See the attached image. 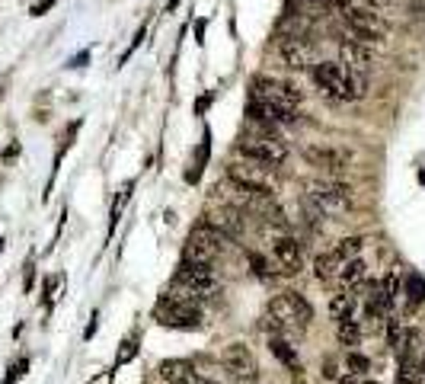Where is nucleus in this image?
<instances>
[{
	"label": "nucleus",
	"mask_w": 425,
	"mask_h": 384,
	"mask_svg": "<svg viewBox=\"0 0 425 384\" xmlns=\"http://www.w3.org/2000/svg\"><path fill=\"white\" fill-rule=\"evenodd\" d=\"M310 77H314L317 90L323 97L336 99V103H355V99H362L368 93V77L342 68L339 61H317L310 68Z\"/></svg>",
	"instance_id": "1"
},
{
	"label": "nucleus",
	"mask_w": 425,
	"mask_h": 384,
	"mask_svg": "<svg viewBox=\"0 0 425 384\" xmlns=\"http://www.w3.org/2000/svg\"><path fill=\"white\" fill-rule=\"evenodd\" d=\"M310 321H314V307L300 292H281L265 311V323L272 336H298L310 327Z\"/></svg>",
	"instance_id": "2"
},
{
	"label": "nucleus",
	"mask_w": 425,
	"mask_h": 384,
	"mask_svg": "<svg viewBox=\"0 0 425 384\" xmlns=\"http://www.w3.org/2000/svg\"><path fill=\"white\" fill-rule=\"evenodd\" d=\"M355 205V192H352L349 182L339 180H317L307 186L304 196V209L314 218L323 215H345V211Z\"/></svg>",
	"instance_id": "3"
},
{
	"label": "nucleus",
	"mask_w": 425,
	"mask_h": 384,
	"mask_svg": "<svg viewBox=\"0 0 425 384\" xmlns=\"http://www.w3.org/2000/svg\"><path fill=\"white\" fill-rule=\"evenodd\" d=\"M221 282L215 275V266H202V263H192V259H182L179 269L173 275V288L170 292L182 295L189 301H208L217 295Z\"/></svg>",
	"instance_id": "4"
},
{
	"label": "nucleus",
	"mask_w": 425,
	"mask_h": 384,
	"mask_svg": "<svg viewBox=\"0 0 425 384\" xmlns=\"http://www.w3.org/2000/svg\"><path fill=\"white\" fill-rule=\"evenodd\" d=\"M153 321L170 330H198L202 327V311H198V301H189L176 292H167L153 304Z\"/></svg>",
	"instance_id": "5"
},
{
	"label": "nucleus",
	"mask_w": 425,
	"mask_h": 384,
	"mask_svg": "<svg viewBox=\"0 0 425 384\" xmlns=\"http://www.w3.org/2000/svg\"><path fill=\"white\" fill-rule=\"evenodd\" d=\"M342 23H345L352 39L368 45V49L371 45H383V39L391 32V23L383 20V13H377V10H371V7H362V4L342 10Z\"/></svg>",
	"instance_id": "6"
},
{
	"label": "nucleus",
	"mask_w": 425,
	"mask_h": 384,
	"mask_svg": "<svg viewBox=\"0 0 425 384\" xmlns=\"http://www.w3.org/2000/svg\"><path fill=\"white\" fill-rule=\"evenodd\" d=\"M230 244H234V240L224 237L221 230H215L205 221H198L196 228H192V234H189V240H186V253H182V259H192V263H202V266H215L217 259L230 250Z\"/></svg>",
	"instance_id": "7"
},
{
	"label": "nucleus",
	"mask_w": 425,
	"mask_h": 384,
	"mask_svg": "<svg viewBox=\"0 0 425 384\" xmlns=\"http://www.w3.org/2000/svg\"><path fill=\"white\" fill-rule=\"evenodd\" d=\"M227 180L234 182V186L253 192V196H259V199H275L272 167H262V163H253V161H230Z\"/></svg>",
	"instance_id": "8"
},
{
	"label": "nucleus",
	"mask_w": 425,
	"mask_h": 384,
	"mask_svg": "<svg viewBox=\"0 0 425 384\" xmlns=\"http://www.w3.org/2000/svg\"><path fill=\"white\" fill-rule=\"evenodd\" d=\"M237 154L243 161L262 163V167H281L288 161V144L275 135H246L237 141Z\"/></svg>",
	"instance_id": "9"
},
{
	"label": "nucleus",
	"mask_w": 425,
	"mask_h": 384,
	"mask_svg": "<svg viewBox=\"0 0 425 384\" xmlns=\"http://www.w3.org/2000/svg\"><path fill=\"white\" fill-rule=\"evenodd\" d=\"M250 99H259V103L279 106V109H298L304 93L300 87H294L291 80H279V77H256L250 87Z\"/></svg>",
	"instance_id": "10"
},
{
	"label": "nucleus",
	"mask_w": 425,
	"mask_h": 384,
	"mask_svg": "<svg viewBox=\"0 0 425 384\" xmlns=\"http://www.w3.org/2000/svg\"><path fill=\"white\" fill-rule=\"evenodd\" d=\"M221 368L234 384H259V362L246 342H230V346H224Z\"/></svg>",
	"instance_id": "11"
},
{
	"label": "nucleus",
	"mask_w": 425,
	"mask_h": 384,
	"mask_svg": "<svg viewBox=\"0 0 425 384\" xmlns=\"http://www.w3.org/2000/svg\"><path fill=\"white\" fill-rule=\"evenodd\" d=\"M304 161L310 163V167H317L320 173H326V176H339V173H345L349 170V157L342 151H336V147H326V144H317V147H307L304 151Z\"/></svg>",
	"instance_id": "12"
},
{
	"label": "nucleus",
	"mask_w": 425,
	"mask_h": 384,
	"mask_svg": "<svg viewBox=\"0 0 425 384\" xmlns=\"http://www.w3.org/2000/svg\"><path fill=\"white\" fill-rule=\"evenodd\" d=\"M272 259L285 275H294L304 269V250H300V244L294 237H288V234H281V237L272 240Z\"/></svg>",
	"instance_id": "13"
},
{
	"label": "nucleus",
	"mask_w": 425,
	"mask_h": 384,
	"mask_svg": "<svg viewBox=\"0 0 425 384\" xmlns=\"http://www.w3.org/2000/svg\"><path fill=\"white\" fill-rule=\"evenodd\" d=\"M339 64L342 68H349V70H355V74H364L368 77V70L374 68V51L368 49V45H362V42H355V39H342L339 42Z\"/></svg>",
	"instance_id": "14"
},
{
	"label": "nucleus",
	"mask_w": 425,
	"mask_h": 384,
	"mask_svg": "<svg viewBox=\"0 0 425 384\" xmlns=\"http://www.w3.org/2000/svg\"><path fill=\"white\" fill-rule=\"evenodd\" d=\"M279 51H281V58H285V64H291L294 70H304L314 64V45H310V39H304V35H285L279 42Z\"/></svg>",
	"instance_id": "15"
},
{
	"label": "nucleus",
	"mask_w": 425,
	"mask_h": 384,
	"mask_svg": "<svg viewBox=\"0 0 425 384\" xmlns=\"http://www.w3.org/2000/svg\"><path fill=\"white\" fill-rule=\"evenodd\" d=\"M160 378L167 384H211L202 371H196V365L182 362V359H170V362H160Z\"/></svg>",
	"instance_id": "16"
},
{
	"label": "nucleus",
	"mask_w": 425,
	"mask_h": 384,
	"mask_svg": "<svg viewBox=\"0 0 425 384\" xmlns=\"http://www.w3.org/2000/svg\"><path fill=\"white\" fill-rule=\"evenodd\" d=\"M269 352H272V356L279 359V362L285 365L288 371H294V375L300 371L298 346H291V340H288V336H269Z\"/></svg>",
	"instance_id": "17"
},
{
	"label": "nucleus",
	"mask_w": 425,
	"mask_h": 384,
	"mask_svg": "<svg viewBox=\"0 0 425 384\" xmlns=\"http://www.w3.org/2000/svg\"><path fill=\"white\" fill-rule=\"evenodd\" d=\"M349 263V259L339 253V247H333V250H326V253H320V256L314 259V275L320 282H329V279H336L339 275V269Z\"/></svg>",
	"instance_id": "18"
},
{
	"label": "nucleus",
	"mask_w": 425,
	"mask_h": 384,
	"mask_svg": "<svg viewBox=\"0 0 425 384\" xmlns=\"http://www.w3.org/2000/svg\"><path fill=\"white\" fill-rule=\"evenodd\" d=\"M364 275H368V266H364V259L362 256H355V259H349V263L339 269V285H342V292H355L358 285L364 282Z\"/></svg>",
	"instance_id": "19"
},
{
	"label": "nucleus",
	"mask_w": 425,
	"mask_h": 384,
	"mask_svg": "<svg viewBox=\"0 0 425 384\" xmlns=\"http://www.w3.org/2000/svg\"><path fill=\"white\" fill-rule=\"evenodd\" d=\"M355 304H358V298L352 292H339L329 301V314H333V321H349L355 314Z\"/></svg>",
	"instance_id": "20"
},
{
	"label": "nucleus",
	"mask_w": 425,
	"mask_h": 384,
	"mask_svg": "<svg viewBox=\"0 0 425 384\" xmlns=\"http://www.w3.org/2000/svg\"><path fill=\"white\" fill-rule=\"evenodd\" d=\"M336 336H339V342L345 346V349H355L358 342H362V327H358L355 317H349V321H336Z\"/></svg>",
	"instance_id": "21"
},
{
	"label": "nucleus",
	"mask_w": 425,
	"mask_h": 384,
	"mask_svg": "<svg viewBox=\"0 0 425 384\" xmlns=\"http://www.w3.org/2000/svg\"><path fill=\"white\" fill-rule=\"evenodd\" d=\"M406 301H410V307H419L425 304V279L416 273L406 275Z\"/></svg>",
	"instance_id": "22"
},
{
	"label": "nucleus",
	"mask_w": 425,
	"mask_h": 384,
	"mask_svg": "<svg viewBox=\"0 0 425 384\" xmlns=\"http://www.w3.org/2000/svg\"><path fill=\"white\" fill-rule=\"evenodd\" d=\"M345 368H349V375H364V371L371 368V362L362 356V352L349 349V356H345Z\"/></svg>",
	"instance_id": "23"
},
{
	"label": "nucleus",
	"mask_w": 425,
	"mask_h": 384,
	"mask_svg": "<svg viewBox=\"0 0 425 384\" xmlns=\"http://www.w3.org/2000/svg\"><path fill=\"white\" fill-rule=\"evenodd\" d=\"M336 247H339V253H342V256H345V259H355L358 253H362L364 240H362V237H345V240H339V244H336Z\"/></svg>",
	"instance_id": "24"
},
{
	"label": "nucleus",
	"mask_w": 425,
	"mask_h": 384,
	"mask_svg": "<svg viewBox=\"0 0 425 384\" xmlns=\"http://www.w3.org/2000/svg\"><path fill=\"white\" fill-rule=\"evenodd\" d=\"M26 368H29V359H20V362H16L13 368H10V375L4 378V384H13V381H20V378H23V371H26Z\"/></svg>",
	"instance_id": "25"
},
{
	"label": "nucleus",
	"mask_w": 425,
	"mask_h": 384,
	"mask_svg": "<svg viewBox=\"0 0 425 384\" xmlns=\"http://www.w3.org/2000/svg\"><path fill=\"white\" fill-rule=\"evenodd\" d=\"M358 4H362V7H371V10H383L391 0H358Z\"/></svg>",
	"instance_id": "26"
},
{
	"label": "nucleus",
	"mask_w": 425,
	"mask_h": 384,
	"mask_svg": "<svg viewBox=\"0 0 425 384\" xmlns=\"http://www.w3.org/2000/svg\"><path fill=\"white\" fill-rule=\"evenodd\" d=\"M132 356H134V342H125V352L119 356V362H128Z\"/></svg>",
	"instance_id": "27"
},
{
	"label": "nucleus",
	"mask_w": 425,
	"mask_h": 384,
	"mask_svg": "<svg viewBox=\"0 0 425 384\" xmlns=\"http://www.w3.org/2000/svg\"><path fill=\"white\" fill-rule=\"evenodd\" d=\"M339 384H355V375H349V378H342Z\"/></svg>",
	"instance_id": "28"
},
{
	"label": "nucleus",
	"mask_w": 425,
	"mask_h": 384,
	"mask_svg": "<svg viewBox=\"0 0 425 384\" xmlns=\"http://www.w3.org/2000/svg\"><path fill=\"white\" fill-rule=\"evenodd\" d=\"M416 365H419V371H425V352H422V359H419Z\"/></svg>",
	"instance_id": "29"
},
{
	"label": "nucleus",
	"mask_w": 425,
	"mask_h": 384,
	"mask_svg": "<svg viewBox=\"0 0 425 384\" xmlns=\"http://www.w3.org/2000/svg\"><path fill=\"white\" fill-rule=\"evenodd\" d=\"M364 384H381V381H364Z\"/></svg>",
	"instance_id": "30"
},
{
	"label": "nucleus",
	"mask_w": 425,
	"mask_h": 384,
	"mask_svg": "<svg viewBox=\"0 0 425 384\" xmlns=\"http://www.w3.org/2000/svg\"><path fill=\"white\" fill-rule=\"evenodd\" d=\"M0 250H4V240H0Z\"/></svg>",
	"instance_id": "31"
}]
</instances>
